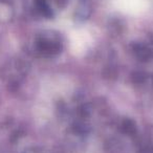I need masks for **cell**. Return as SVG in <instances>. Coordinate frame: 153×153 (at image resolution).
<instances>
[{
    "instance_id": "1",
    "label": "cell",
    "mask_w": 153,
    "mask_h": 153,
    "mask_svg": "<svg viewBox=\"0 0 153 153\" xmlns=\"http://www.w3.org/2000/svg\"><path fill=\"white\" fill-rule=\"evenodd\" d=\"M123 5H121L122 10H125L126 12H135L142 11L144 5L142 3V0H121Z\"/></svg>"
}]
</instances>
